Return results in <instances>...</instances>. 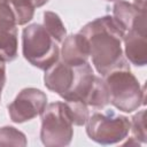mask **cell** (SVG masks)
<instances>
[{"label":"cell","mask_w":147,"mask_h":147,"mask_svg":"<svg viewBox=\"0 0 147 147\" xmlns=\"http://www.w3.org/2000/svg\"><path fill=\"white\" fill-rule=\"evenodd\" d=\"M79 33L86 38L92 62L101 76L105 77L115 70L130 69L122 49L125 33L111 16L99 17L87 23Z\"/></svg>","instance_id":"1"},{"label":"cell","mask_w":147,"mask_h":147,"mask_svg":"<svg viewBox=\"0 0 147 147\" xmlns=\"http://www.w3.org/2000/svg\"><path fill=\"white\" fill-rule=\"evenodd\" d=\"M22 46L25 60L41 70L49 68L60 56L59 42L51 37L44 25L37 23L23 30Z\"/></svg>","instance_id":"2"},{"label":"cell","mask_w":147,"mask_h":147,"mask_svg":"<svg viewBox=\"0 0 147 147\" xmlns=\"http://www.w3.org/2000/svg\"><path fill=\"white\" fill-rule=\"evenodd\" d=\"M105 80L110 92V103L117 109L132 113L145 103V90L130 69L115 70L105 76Z\"/></svg>","instance_id":"3"},{"label":"cell","mask_w":147,"mask_h":147,"mask_svg":"<svg viewBox=\"0 0 147 147\" xmlns=\"http://www.w3.org/2000/svg\"><path fill=\"white\" fill-rule=\"evenodd\" d=\"M64 102H53L46 106L41 114L40 138L45 146H67L70 144L74 129Z\"/></svg>","instance_id":"4"},{"label":"cell","mask_w":147,"mask_h":147,"mask_svg":"<svg viewBox=\"0 0 147 147\" xmlns=\"http://www.w3.org/2000/svg\"><path fill=\"white\" fill-rule=\"evenodd\" d=\"M85 124L87 136L102 145L119 142L126 138L130 131L129 118L114 113H95L88 117Z\"/></svg>","instance_id":"5"},{"label":"cell","mask_w":147,"mask_h":147,"mask_svg":"<svg viewBox=\"0 0 147 147\" xmlns=\"http://www.w3.org/2000/svg\"><path fill=\"white\" fill-rule=\"evenodd\" d=\"M46 103L47 96L42 91L33 87L24 88L8 106L10 119L15 123L30 121L42 114L46 108Z\"/></svg>","instance_id":"6"},{"label":"cell","mask_w":147,"mask_h":147,"mask_svg":"<svg viewBox=\"0 0 147 147\" xmlns=\"http://www.w3.org/2000/svg\"><path fill=\"white\" fill-rule=\"evenodd\" d=\"M147 24L142 20L131 30L125 32L124 51L130 62L136 65L142 67L147 62Z\"/></svg>","instance_id":"7"},{"label":"cell","mask_w":147,"mask_h":147,"mask_svg":"<svg viewBox=\"0 0 147 147\" xmlns=\"http://www.w3.org/2000/svg\"><path fill=\"white\" fill-rule=\"evenodd\" d=\"M75 76V67L65 64L62 61H56L45 70L44 82L48 90L65 99L74 86Z\"/></svg>","instance_id":"8"},{"label":"cell","mask_w":147,"mask_h":147,"mask_svg":"<svg viewBox=\"0 0 147 147\" xmlns=\"http://www.w3.org/2000/svg\"><path fill=\"white\" fill-rule=\"evenodd\" d=\"M88 56V42L82 33L71 34L63 39L61 48L62 62L71 67H76L86 63Z\"/></svg>","instance_id":"9"},{"label":"cell","mask_w":147,"mask_h":147,"mask_svg":"<svg viewBox=\"0 0 147 147\" xmlns=\"http://www.w3.org/2000/svg\"><path fill=\"white\" fill-rule=\"evenodd\" d=\"M111 17L125 33L129 30H131L134 25H137L139 22L146 20L147 15H146V10L138 9L133 3L118 0L117 2H115L113 7Z\"/></svg>","instance_id":"10"},{"label":"cell","mask_w":147,"mask_h":147,"mask_svg":"<svg viewBox=\"0 0 147 147\" xmlns=\"http://www.w3.org/2000/svg\"><path fill=\"white\" fill-rule=\"evenodd\" d=\"M110 103V92L105 79L96 76L93 87L86 99V105L95 108H103Z\"/></svg>","instance_id":"11"},{"label":"cell","mask_w":147,"mask_h":147,"mask_svg":"<svg viewBox=\"0 0 147 147\" xmlns=\"http://www.w3.org/2000/svg\"><path fill=\"white\" fill-rule=\"evenodd\" d=\"M44 28L51 34V37L59 44L63 41V39L67 34L64 24L62 23L59 15L53 11L44 13Z\"/></svg>","instance_id":"12"},{"label":"cell","mask_w":147,"mask_h":147,"mask_svg":"<svg viewBox=\"0 0 147 147\" xmlns=\"http://www.w3.org/2000/svg\"><path fill=\"white\" fill-rule=\"evenodd\" d=\"M64 106L74 125L80 126L87 122L88 108L85 102L76 99H70V100H64Z\"/></svg>","instance_id":"13"},{"label":"cell","mask_w":147,"mask_h":147,"mask_svg":"<svg viewBox=\"0 0 147 147\" xmlns=\"http://www.w3.org/2000/svg\"><path fill=\"white\" fill-rule=\"evenodd\" d=\"M16 20L8 0H0V38L16 33Z\"/></svg>","instance_id":"14"},{"label":"cell","mask_w":147,"mask_h":147,"mask_svg":"<svg viewBox=\"0 0 147 147\" xmlns=\"http://www.w3.org/2000/svg\"><path fill=\"white\" fill-rule=\"evenodd\" d=\"M14 13L16 24L23 25L30 22L34 14V6L30 0H8Z\"/></svg>","instance_id":"15"},{"label":"cell","mask_w":147,"mask_h":147,"mask_svg":"<svg viewBox=\"0 0 147 147\" xmlns=\"http://www.w3.org/2000/svg\"><path fill=\"white\" fill-rule=\"evenodd\" d=\"M25 136L13 126L0 127V146H25Z\"/></svg>","instance_id":"16"},{"label":"cell","mask_w":147,"mask_h":147,"mask_svg":"<svg viewBox=\"0 0 147 147\" xmlns=\"http://www.w3.org/2000/svg\"><path fill=\"white\" fill-rule=\"evenodd\" d=\"M17 56V32L0 38V59L13 61Z\"/></svg>","instance_id":"17"},{"label":"cell","mask_w":147,"mask_h":147,"mask_svg":"<svg viewBox=\"0 0 147 147\" xmlns=\"http://www.w3.org/2000/svg\"><path fill=\"white\" fill-rule=\"evenodd\" d=\"M130 130L132 131L133 139L139 142H146V111L140 110L132 117L130 122Z\"/></svg>","instance_id":"18"},{"label":"cell","mask_w":147,"mask_h":147,"mask_svg":"<svg viewBox=\"0 0 147 147\" xmlns=\"http://www.w3.org/2000/svg\"><path fill=\"white\" fill-rule=\"evenodd\" d=\"M6 83V67H5V61L0 59V92Z\"/></svg>","instance_id":"19"},{"label":"cell","mask_w":147,"mask_h":147,"mask_svg":"<svg viewBox=\"0 0 147 147\" xmlns=\"http://www.w3.org/2000/svg\"><path fill=\"white\" fill-rule=\"evenodd\" d=\"M133 5L140 10H146V0H134Z\"/></svg>","instance_id":"20"},{"label":"cell","mask_w":147,"mask_h":147,"mask_svg":"<svg viewBox=\"0 0 147 147\" xmlns=\"http://www.w3.org/2000/svg\"><path fill=\"white\" fill-rule=\"evenodd\" d=\"M0 93H1V92H0Z\"/></svg>","instance_id":"21"}]
</instances>
